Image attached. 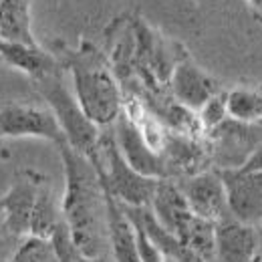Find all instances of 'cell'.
Wrapping results in <instances>:
<instances>
[{
    "label": "cell",
    "mask_w": 262,
    "mask_h": 262,
    "mask_svg": "<svg viewBox=\"0 0 262 262\" xmlns=\"http://www.w3.org/2000/svg\"><path fill=\"white\" fill-rule=\"evenodd\" d=\"M65 167L61 212L85 258H103L109 250L107 194L97 167L69 143L59 145Z\"/></svg>",
    "instance_id": "6da1fadb"
},
{
    "label": "cell",
    "mask_w": 262,
    "mask_h": 262,
    "mask_svg": "<svg viewBox=\"0 0 262 262\" xmlns=\"http://www.w3.org/2000/svg\"><path fill=\"white\" fill-rule=\"evenodd\" d=\"M59 59L73 75L75 97L87 117L99 127L115 123L125 99L109 59L91 42H81L79 49L63 47Z\"/></svg>",
    "instance_id": "7a4b0ae2"
},
{
    "label": "cell",
    "mask_w": 262,
    "mask_h": 262,
    "mask_svg": "<svg viewBox=\"0 0 262 262\" xmlns=\"http://www.w3.org/2000/svg\"><path fill=\"white\" fill-rule=\"evenodd\" d=\"M34 89L40 93V97L47 101L49 109L55 113L61 129L65 133L67 143L91 160V164L103 171V156H101V129L95 125L83 107L79 105L77 97L69 91L63 79V71L47 75L38 81H33Z\"/></svg>",
    "instance_id": "3957f363"
},
{
    "label": "cell",
    "mask_w": 262,
    "mask_h": 262,
    "mask_svg": "<svg viewBox=\"0 0 262 262\" xmlns=\"http://www.w3.org/2000/svg\"><path fill=\"white\" fill-rule=\"evenodd\" d=\"M101 156H103V171L99 176H101L103 188L119 204L131 206V208L151 206L160 180L147 178L127 164V160L119 151L113 131L101 135Z\"/></svg>",
    "instance_id": "277c9868"
},
{
    "label": "cell",
    "mask_w": 262,
    "mask_h": 262,
    "mask_svg": "<svg viewBox=\"0 0 262 262\" xmlns=\"http://www.w3.org/2000/svg\"><path fill=\"white\" fill-rule=\"evenodd\" d=\"M214 169H240L262 145V127L226 119L206 135Z\"/></svg>",
    "instance_id": "5b68a950"
},
{
    "label": "cell",
    "mask_w": 262,
    "mask_h": 262,
    "mask_svg": "<svg viewBox=\"0 0 262 262\" xmlns=\"http://www.w3.org/2000/svg\"><path fill=\"white\" fill-rule=\"evenodd\" d=\"M47 178L36 169H20L10 190L0 198V220L4 232L14 238H27L31 232L34 204Z\"/></svg>",
    "instance_id": "8992f818"
},
{
    "label": "cell",
    "mask_w": 262,
    "mask_h": 262,
    "mask_svg": "<svg viewBox=\"0 0 262 262\" xmlns=\"http://www.w3.org/2000/svg\"><path fill=\"white\" fill-rule=\"evenodd\" d=\"M0 137H40L63 145L67 137L55 113L47 107L10 103L0 109Z\"/></svg>",
    "instance_id": "52a82bcc"
},
{
    "label": "cell",
    "mask_w": 262,
    "mask_h": 262,
    "mask_svg": "<svg viewBox=\"0 0 262 262\" xmlns=\"http://www.w3.org/2000/svg\"><path fill=\"white\" fill-rule=\"evenodd\" d=\"M176 182H178L184 198L188 200L190 210L196 216L204 218V220H210L214 224L232 216L226 186L214 167L206 169L202 173H196V176L184 178V180H176Z\"/></svg>",
    "instance_id": "ba28073f"
},
{
    "label": "cell",
    "mask_w": 262,
    "mask_h": 262,
    "mask_svg": "<svg viewBox=\"0 0 262 262\" xmlns=\"http://www.w3.org/2000/svg\"><path fill=\"white\" fill-rule=\"evenodd\" d=\"M226 186L230 214L250 226L262 222V169H216Z\"/></svg>",
    "instance_id": "9c48e42d"
},
{
    "label": "cell",
    "mask_w": 262,
    "mask_h": 262,
    "mask_svg": "<svg viewBox=\"0 0 262 262\" xmlns=\"http://www.w3.org/2000/svg\"><path fill=\"white\" fill-rule=\"evenodd\" d=\"M113 135L119 145V151L123 154V158L127 160V164L133 169H137L139 173H143L147 178H156V180L169 178L164 156L149 145L143 131L139 129V125L125 111H121V115L117 117Z\"/></svg>",
    "instance_id": "30bf717a"
},
{
    "label": "cell",
    "mask_w": 262,
    "mask_h": 262,
    "mask_svg": "<svg viewBox=\"0 0 262 262\" xmlns=\"http://www.w3.org/2000/svg\"><path fill=\"white\" fill-rule=\"evenodd\" d=\"M162 156L167 165V180H184L212 169V156L206 137H192L167 129Z\"/></svg>",
    "instance_id": "8fae6325"
},
{
    "label": "cell",
    "mask_w": 262,
    "mask_h": 262,
    "mask_svg": "<svg viewBox=\"0 0 262 262\" xmlns=\"http://www.w3.org/2000/svg\"><path fill=\"white\" fill-rule=\"evenodd\" d=\"M167 89L180 105H184L194 113H198L212 97L222 93L220 83L212 75H208L204 69H200L188 53L180 59V63L173 69Z\"/></svg>",
    "instance_id": "7c38bea8"
},
{
    "label": "cell",
    "mask_w": 262,
    "mask_h": 262,
    "mask_svg": "<svg viewBox=\"0 0 262 262\" xmlns=\"http://www.w3.org/2000/svg\"><path fill=\"white\" fill-rule=\"evenodd\" d=\"M262 232L230 216L216 224V262H258Z\"/></svg>",
    "instance_id": "4fadbf2b"
},
{
    "label": "cell",
    "mask_w": 262,
    "mask_h": 262,
    "mask_svg": "<svg viewBox=\"0 0 262 262\" xmlns=\"http://www.w3.org/2000/svg\"><path fill=\"white\" fill-rule=\"evenodd\" d=\"M0 59L6 65L14 67L31 77V81H38L47 75L65 71V65L59 57L47 53L45 49L29 47V45H18V42H6L0 40Z\"/></svg>",
    "instance_id": "5bb4252c"
},
{
    "label": "cell",
    "mask_w": 262,
    "mask_h": 262,
    "mask_svg": "<svg viewBox=\"0 0 262 262\" xmlns=\"http://www.w3.org/2000/svg\"><path fill=\"white\" fill-rule=\"evenodd\" d=\"M123 212L127 214L131 222L139 224L141 228L147 232V236L156 242V246L160 248V252L164 254V258L171 262H206L202 256H198L194 250H190L186 244H182L173 234H169L167 230L158 222V218L154 216L151 208H131V206H123Z\"/></svg>",
    "instance_id": "9a60e30c"
},
{
    "label": "cell",
    "mask_w": 262,
    "mask_h": 262,
    "mask_svg": "<svg viewBox=\"0 0 262 262\" xmlns=\"http://www.w3.org/2000/svg\"><path fill=\"white\" fill-rule=\"evenodd\" d=\"M149 208L154 216L158 218V222L173 236L184 226V222L194 214L176 180H160Z\"/></svg>",
    "instance_id": "2e32d148"
},
{
    "label": "cell",
    "mask_w": 262,
    "mask_h": 262,
    "mask_svg": "<svg viewBox=\"0 0 262 262\" xmlns=\"http://www.w3.org/2000/svg\"><path fill=\"white\" fill-rule=\"evenodd\" d=\"M0 38L38 47L31 29V0H0Z\"/></svg>",
    "instance_id": "e0dca14e"
},
{
    "label": "cell",
    "mask_w": 262,
    "mask_h": 262,
    "mask_svg": "<svg viewBox=\"0 0 262 262\" xmlns=\"http://www.w3.org/2000/svg\"><path fill=\"white\" fill-rule=\"evenodd\" d=\"M226 109L234 121L262 125V87H236L226 91Z\"/></svg>",
    "instance_id": "ac0fdd59"
},
{
    "label": "cell",
    "mask_w": 262,
    "mask_h": 262,
    "mask_svg": "<svg viewBox=\"0 0 262 262\" xmlns=\"http://www.w3.org/2000/svg\"><path fill=\"white\" fill-rule=\"evenodd\" d=\"M61 222H63V212H59L55 194H53L49 182H45V186L40 188L38 200H36V204H34L29 236L51 238V234L55 232V228H57Z\"/></svg>",
    "instance_id": "d6986e66"
},
{
    "label": "cell",
    "mask_w": 262,
    "mask_h": 262,
    "mask_svg": "<svg viewBox=\"0 0 262 262\" xmlns=\"http://www.w3.org/2000/svg\"><path fill=\"white\" fill-rule=\"evenodd\" d=\"M10 262H59L49 238L27 236L18 242Z\"/></svg>",
    "instance_id": "ffe728a7"
},
{
    "label": "cell",
    "mask_w": 262,
    "mask_h": 262,
    "mask_svg": "<svg viewBox=\"0 0 262 262\" xmlns=\"http://www.w3.org/2000/svg\"><path fill=\"white\" fill-rule=\"evenodd\" d=\"M49 240H51V244H53V250H55L59 262H81L85 258V256L81 254V250H79V246H77L73 234H71V228L67 226L65 218H63V222L55 228V232L51 234Z\"/></svg>",
    "instance_id": "44dd1931"
},
{
    "label": "cell",
    "mask_w": 262,
    "mask_h": 262,
    "mask_svg": "<svg viewBox=\"0 0 262 262\" xmlns=\"http://www.w3.org/2000/svg\"><path fill=\"white\" fill-rule=\"evenodd\" d=\"M200 123L204 135H208L210 131H214L220 123H224L228 119V109H226V91L218 93L216 97H212L200 111H198Z\"/></svg>",
    "instance_id": "7402d4cb"
},
{
    "label": "cell",
    "mask_w": 262,
    "mask_h": 262,
    "mask_svg": "<svg viewBox=\"0 0 262 262\" xmlns=\"http://www.w3.org/2000/svg\"><path fill=\"white\" fill-rule=\"evenodd\" d=\"M20 240L23 238H14V236H10L6 232L0 236V262H10V258H12V254H14V250H16V246H18Z\"/></svg>",
    "instance_id": "603a6c76"
},
{
    "label": "cell",
    "mask_w": 262,
    "mask_h": 262,
    "mask_svg": "<svg viewBox=\"0 0 262 262\" xmlns=\"http://www.w3.org/2000/svg\"><path fill=\"white\" fill-rule=\"evenodd\" d=\"M244 4H246V8H248V12H250L258 23H262V0H244Z\"/></svg>",
    "instance_id": "cb8c5ba5"
},
{
    "label": "cell",
    "mask_w": 262,
    "mask_h": 262,
    "mask_svg": "<svg viewBox=\"0 0 262 262\" xmlns=\"http://www.w3.org/2000/svg\"><path fill=\"white\" fill-rule=\"evenodd\" d=\"M240 169H248V171L250 169H262V145L258 147V151L250 158V162L244 165V167H240Z\"/></svg>",
    "instance_id": "d4e9b609"
},
{
    "label": "cell",
    "mask_w": 262,
    "mask_h": 262,
    "mask_svg": "<svg viewBox=\"0 0 262 262\" xmlns=\"http://www.w3.org/2000/svg\"><path fill=\"white\" fill-rule=\"evenodd\" d=\"M81 262H105V256L103 258H83Z\"/></svg>",
    "instance_id": "484cf974"
},
{
    "label": "cell",
    "mask_w": 262,
    "mask_h": 262,
    "mask_svg": "<svg viewBox=\"0 0 262 262\" xmlns=\"http://www.w3.org/2000/svg\"><path fill=\"white\" fill-rule=\"evenodd\" d=\"M258 228H260V232H262V222H260V226H258Z\"/></svg>",
    "instance_id": "4316f807"
},
{
    "label": "cell",
    "mask_w": 262,
    "mask_h": 262,
    "mask_svg": "<svg viewBox=\"0 0 262 262\" xmlns=\"http://www.w3.org/2000/svg\"><path fill=\"white\" fill-rule=\"evenodd\" d=\"M260 262H262V256H260Z\"/></svg>",
    "instance_id": "83f0119b"
},
{
    "label": "cell",
    "mask_w": 262,
    "mask_h": 262,
    "mask_svg": "<svg viewBox=\"0 0 262 262\" xmlns=\"http://www.w3.org/2000/svg\"><path fill=\"white\" fill-rule=\"evenodd\" d=\"M0 40H2V38H0Z\"/></svg>",
    "instance_id": "f1b7e54d"
},
{
    "label": "cell",
    "mask_w": 262,
    "mask_h": 262,
    "mask_svg": "<svg viewBox=\"0 0 262 262\" xmlns=\"http://www.w3.org/2000/svg\"><path fill=\"white\" fill-rule=\"evenodd\" d=\"M0 236H2V234H0Z\"/></svg>",
    "instance_id": "f546056e"
}]
</instances>
